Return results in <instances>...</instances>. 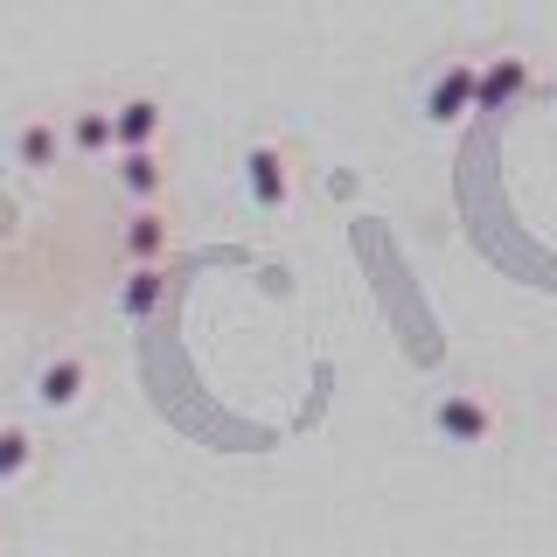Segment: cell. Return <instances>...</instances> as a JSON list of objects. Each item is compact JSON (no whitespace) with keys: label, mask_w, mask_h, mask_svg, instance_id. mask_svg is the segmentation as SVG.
<instances>
[{"label":"cell","mask_w":557,"mask_h":557,"mask_svg":"<svg viewBox=\"0 0 557 557\" xmlns=\"http://www.w3.org/2000/svg\"><path fill=\"white\" fill-rule=\"evenodd\" d=\"M474 98H481V63H446L425 84V119L432 126H460V119H474Z\"/></svg>","instance_id":"277c9868"},{"label":"cell","mask_w":557,"mask_h":557,"mask_svg":"<svg viewBox=\"0 0 557 557\" xmlns=\"http://www.w3.org/2000/svg\"><path fill=\"white\" fill-rule=\"evenodd\" d=\"M63 133H70L77 153H112V112H77Z\"/></svg>","instance_id":"7c38bea8"},{"label":"cell","mask_w":557,"mask_h":557,"mask_svg":"<svg viewBox=\"0 0 557 557\" xmlns=\"http://www.w3.org/2000/svg\"><path fill=\"white\" fill-rule=\"evenodd\" d=\"M63 147H70V133L57 126V119H22V126H14V168H28V174H49L63 161Z\"/></svg>","instance_id":"8992f818"},{"label":"cell","mask_w":557,"mask_h":557,"mask_svg":"<svg viewBox=\"0 0 557 557\" xmlns=\"http://www.w3.org/2000/svg\"><path fill=\"white\" fill-rule=\"evenodd\" d=\"M530 91H536L530 57H487V63H481V98H474V112H516Z\"/></svg>","instance_id":"5b68a950"},{"label":"cell","mask_w":557,"mask_h":557,"mask_svg":"<svg viewBox=\"0 0 557 557\" xmlns=\"http://www.w3.org/2000/svg\"><path fill=\"white\" fill-rule=\"evenodd\" d=\"M84 397H91V356L84 348H63L35 370V405L42 411H77Z\"/></svg>","instance_id":"7a4b0ae2"},{"label":"cell","mask_w":557,"mask_h":557,"mask_svg":"<svg viewBox=\"0 0 557 557\" xmlns=\"http://www.w3.org/2000/svg\"><path fill=\"white\" fill-rule=\"evenodd\" d=\"M502 425V411L487 405L481 391H446L440 405H432V432H440L446 446H487Z\"/></svg>","instance_id":"6da1fadb"},{"label":"cell","mask_w":557,"mask_h":557,"mask_svg":"<svg viewBox=\"0 0 557 557\" xmlns=\"http://www.w3.org/2000/svg\"><path fill=\"white\" fill-rule=\"evenodd\" d=\"M161 300H168V272L161 265H133L126 286H119V313H126V321H153Z\"/></svg>","instance_id":"30bf717a"},{"label":"cell","mask_w":557,"mask_h":557,"mask_svg":"<svg viewBox=\"0 0 557 557\" xmlns=\"http://www.w3.org/2000/svg\"><path fill=\"white\" fill-rule=\"evenodd\" d=\"M119 188H126L133 202H161V188H168L161 147H126V153H119Z\"/></svg>","instance_id":"9c48e42d"},{"label":"cell","mask_w":557,"mask_h":557,"mask_svg":"<svg viewBox=\"0 0 557 557\" xmlns=\"http://www.w3.org/2000/svg\"><path fill=\"white\" fill-rule=\"evenodd\" d=\"M35 474V432L28 425H0V487Z\"/></svg>","instance_id":"8fae6325"},{"label":"cell","mask_w":557,"mask_h":557,"mask_svg":"<svg viewBox=\"0 0 557 557\" xmlns=\"http://www.w3.org/2000/svg\"><path fill=\"white\" fill-rule=\"evenodd\" d=\"M161 126H168V112L153 98H119L112 104V147L126 153V147H153L161 139Z\"/></svg>","instance_id":"ba28073f"},{"label":"cell","mask_w":557,"mask_h":557,"mask_svg":"<svg viewBox=\"0 0 557 557\" xmlns=\"http://www.w3.org/2000/svg\"><path fill=\"white\" fill-rule=\"evenodd\" d=\"M168 244H174L168 209H161V202H139L133 216H126V258H133V265H161Z\"/></svg>","instance_id":"52a82bcc"},{"label":"cell","mask_w":557,"mask_h":557,"mask_svg":"<svg viewBox=\"0 0 557 557\" xmlns=\"http://www.w3.org/2000/svg\"><path fill=\"white\" fill-rule=\"evenodd\" d=\"M244 196L258 209H286L293 202V153L278 147V139H258V147L244 153Z\"/></svg>","instance_id":"3957f363"}]
</instances>
